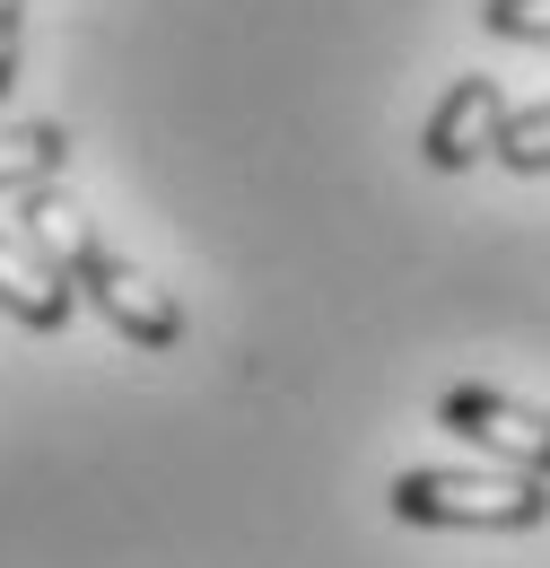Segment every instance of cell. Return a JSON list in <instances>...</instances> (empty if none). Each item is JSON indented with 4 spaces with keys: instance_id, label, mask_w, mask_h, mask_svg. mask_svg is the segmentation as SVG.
I'll return each mask as SVG.
<instances>
[{
    "instance_id": "cell-1",
    "label": "cell",
    "mask_w": 550,
    "mask_h": 568,
    "mask_svg": "<svg viewBox=\"0 0 550 568\" xmlns=\"http://www.w3.org/2000/svg\"><path fill=\"white\" fill-rule=\"evenodd\" d=\"M18 211H27V245H35V254L70 281V297H88V306L132 342V351H175V342H184V306L149 281V272H132V263L88 227V219L70 211L62 184H53V193H27Z\"/></svg>"
},
{
    "instance_id": "cell-2",
    "label": "cell",
    "mask_w": 550,
    "mask_h": 568,
    "mask_svg": "<svg viewBox=\"0 0 550 568\" xmlns=\"http://www.w3.org/2000/svg\"><path fill=\"white\" fill-rule=\"evenodd\" d=\"M403 525H446V534H533L550 525V481L524 473H464V464H411L394 481Z\"/></svg>"
},
{
    "instance_id": "cell-3",
    "label": "cell",
    "mask_w": 550,
    "mask_h": 568,
    "mask_svg": "<svg viewBox=\"0 0 550 568\" xmlns=\"http://www.w3.org/2000/svg\"><path fill=\"white\" fill-rule=\"evenodd\" d=\"M437 428H455L464 446L498 455V473H524V481H550V412L498 394V385H455L437 403Z\"/></svg>"
},
{
    "instance_id": "cell-4",
    "label": "cell",
    "mask_w": 550,
    "mask_h": 568,
    "mask_svg": "<svg viewBox=\"0 0 550 568\" xmlns=\"http://www.w3.org/2000/svg\"><path fill=\"white\" fill-rule=\"evenodd\" d=\"M507 132V97H498V79H455L437 105H428V132H419V158L437 166V175H464V166H481L489 149Z\"/></svg>"
},
{
    "instance_id": "cell-5",
    "label": "cell",
    "mask_w": 550,
    "mask_h": 568,
    "mask_svg": "<svg viewBox=\"0 0 550 568\" xmlns=\"http://www.w3.org/2000/svg\"><path fill=\"white\" fill-rule=\"evenodd\" d=\"M70 306H79V297H70L62 272H53L27 236H9V227H0V315H18L27 333H62Z\"/></svg>"
},
{
    "instance_id": "cell-6",
    "label": "cell",
    "mask_w": 550,
    "mask_h": 568,
    "mask_svg": "<svg viewBox=\"0 0 550 568\" xmlns=\"http://www.w3.org/2000/svg\"><path fill=\"white\" fill-rule=\"evenodd\" d=\"M70 175V132L62 123H9L0 132V193L27 202V193H53Z\"/></svg>"
},
{
    "instance_id": "cell-7",
    "label": "cell",
    "mask_w": 550,
    "mask_h": 568,
    "mask_svg": "<svg viewBox=\"0 0 550 568\" xmlns=\"http://www.w3.org/2000/svg\"><path fill=\"white\" fill-rule=\"evenodd\" d=\"M498 166H516V175H550V105H524V114H507V132L489 149Z\"/></svg>"
},
{
    "instance_id": "cell-8",
    "label": "cell",
    "mask_w": 550,
    "mask_h": 568,
    "mask_svg": "<svg viewBox=\"0 0 550 568\" xmlns=\"http://www.w3.org/2000/svg\"><path fill=\"white\" fill-rule=\"evenodd\" d=\"M481 27L498 44H550V0H481Z\"/></svg>"
},
{
    "instance_id": "cell-9",
    "label": "cell",
    "mask_w": 550,
    "mask_h": 568,
    "mask_svg": "<svg viewBox=\"0 0 550 568\" xmlns=\"http://www.w3.org/2000/svg\"><path fill=\"white\" fill-rule=\"evenodd\" d=\"M18 44H27V0H0V97L18 88Z\"/></svg>"
}]
</instances>
